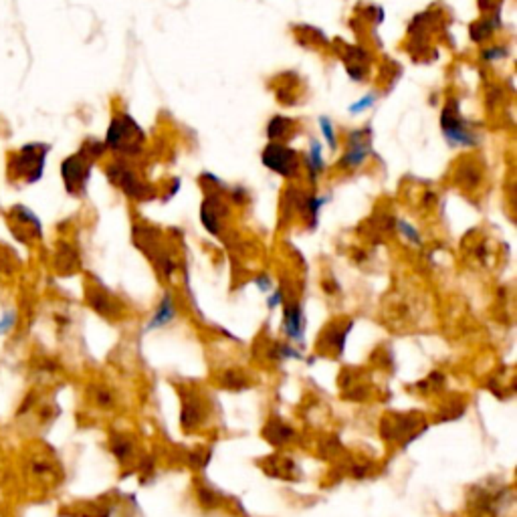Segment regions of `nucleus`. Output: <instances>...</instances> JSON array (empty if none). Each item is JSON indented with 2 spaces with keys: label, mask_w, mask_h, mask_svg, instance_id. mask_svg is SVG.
<instances>
[{
  "label": "nucleus",
  "mask_w": 517,
  "mask_h": 517,
  "mask_svg": "<svg viewBox=\"0 0 517 517\" xmlns=\"http://www.w3.org/2000/svg\"><path fill=\"white\" fill-rule=\"evenodd\" d=\"M307 166L311 168L313 174L324 170V160H322V146L319 141H311V150L307 154Z\"/></svg>",
  "instance_id": "0eeeda50"
},
{
  "label": "nucleus",
  "mask_w": 517,
  "mask_h": 517,
  "mask_svg": "<svg viewBox=\"0 0 517 517\" xmlns=\"http://www.w3.org/2000/svg\"><path fill=\"white\" fill-rule=\"evenodd\" d=\"M174 315H176V309L172 306L170 295H166L164 299H162V304H160V309L156 311V317L152 319V324H150L148 328H162V326H166L170 319H174Z\"/></svg>",
  "instance_id": "423d86ee"
},
{
  "label": "nucleus",
  "mask_w": 517,
  "mask_h": 517,
  "mask_svg": "<svg viewBox=\"0 0 517 517\" xmlns=\"http://www.w3.org/2000/svg\"><path fill=\"white\" fill-rule=\"evenodd\" d=\"M443 134L447 136V140L455 146H471L473 143V136H471V130H467V125L453 116V121L448 123L443 119Z\"/></svg>",
  "instance_id": "f03ea898"
},
{
  "label": "nucleus",
  "mask_w": 517,
  "mask_h": 517,
  "mask_svg": "<svg viewBox=\"0 0 517 517\" xmlns=\"http://www.w3.org/2000/svg\"><path fill=\"white\" fill-rule=\"evenodd\" d=\"M319 125H322V132H324V136H326V140H328L329 148H331V150H335V136H333L331 121H329L328 118H322L319 119Z\"/></svg>",
  "instance_id": "1a4fd4ad"
},
{
  "label": "nucleus",
  "mask_w": 517,
  "mask_h": 517,
  "mask_svg": "<svg viewBox=\"0 0 517 517\" xmlns=\"http://www.w3.org/2000/svg\"><path fill=\"white\" fill-rule=\"evenodd\" d=\"M400 229H402V233H406V236L410 238V240H414V243H421V238L417 236V231L408 225V222H400Z\"/></svg>",
  "instance_id": "9d476101"
},
{
  "label": "nucleus",
  "mask_w": 517,
  "mask_h": 517,
  "mask_svg": "<svg viewBox=\"0 0 517 517\" xmlns=\"http://www.w3.org/2000/svg\"><path fill=\"white\" fill-rule=\"evenodd\" d=\"M360 136L362 134H356V143H350V150H348V154L344 158V166H348V168L360 166L368 156V143H362Z\"/></svg>",
  "instance_id": "39448f33"
},
{
  "label": "nucleus",
  "mask_w": 517,
  "mask_h": 517,
  "mask_svg": "<svg viewBox=\"0 0 517 517\" xmlns=\"http://www.w3.org/2000/svg\"><path fill=\"white\" fill-rule=\"evenodd\" d=\"M85 176H87V170H83V164L79 162V158H69L63 164V178H65L67 189L71 192L75 190V186H79V184L85 182Z\"/></svg>",
  "instance_id": "20e7f679"
},
{
  "label": "nucleus",
  "mask_w": 517,
  "mask_h": 517,
  "mask_svg": "<svg viewBox=\"0 0 517 517\" xmlns=\"http://www.w3.org/2000/svg\"><path fill=\"white\" fill-rule=\"evenodd\" d=\"M263 164L275 172H279L283 176H291L297 168L295 162V154L289 152L287 148H283L279 143H271L265 152H263Z\"/></svg>",
  "instance_id": "f257e3e1"
},
{
  "label": "nucleus",
  "mask_w": 517,
  "mask_h": 517,
  "mask_svg": "<svg viewBox=\"0 0 517 517\" xmlns=\"http://www.w3.org/2000/svg\"><path fill=\"white\" fill-rule=\"evenodd\" d=\"M374 101H376V95L374 94L364 95L360 101H356L353 105H350V114H362L364 109L372 107V105H374Z\"/></svg>",
  "instance_id": "6e6552de"
},
{
  "label": "nucleus",
  "mask_w": 517,
  "mask_h": 517,
  "mask_svg": "<svg viewBox=\"0 0 517 517\" xmlns=\"http://www.w3.org/2000/svg\"><path fill=\"white\" fill-rule=\"evenodd\" d=\"M306 328V315L299 306H289L285 309V333L291 340H301Z\"/></svg>",
  "instance_id": "7ed1b4c3"
}]
</instances>
